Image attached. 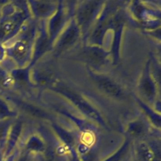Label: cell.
Segmentation results:
<instances>
[{
    "mask_svg": "<svg viewBox=\"0 0 161 161\" xmlns=\"http://www.w3.org/2000/svg\"><path fill=\"white\" fill-rule=\"evenodd\" d=\"M61 92L64 94L66 96H67L82 111H84L88 116L96 119V120L100 121V117L98 114L86 103L78 95L73 93L72 92L69 91L67 89H62Z\"/></svg>",
    "mask_w": 161,
    "mask_h": 161,
    "instance_id": "obj_1",
    "label": "cell"
},
{
    "mask_svg": "<svg viewBox=\"0 0 161 161\" xmlns=\"http://www.w3.org/2000/svg\"><path fill=\"white\" fill-rule=\"evenodd\" d=\"M137 161H153V153L150 145L146 142L138 143L135 150V158Z\"/></svg>",
    "mask_w": 161,
    "mask_h": 161,
    "instance_id": "obj_2",
    "label": "cell"
},
{
    "mask_svg": "<svg viewBox=\"0 0 161 161\" xmlns=\"http://www.w3.org/2000/svg\"><path fill=\"white\" fill-rule=\"evenodd\" d=\"M98 85L101 90L110 96L119 97L123 95L122 91L119 86L108 79H99L98 80Z\"/></svg>",
    "mask_w": 161,
    "mask_h": 161,
    "instance_id": "obj_3",
    "label": "cell"
},
{
    "mask_svg": "<svg viewBox=\"0 0 161 161\" xmlns=\"http://www.w3.org/2000/svg\"><path fill=\"white\" fill-rule=\"evenodd\" d=\"M97 6V2L89 1L84 5L78 13V19L82 24L87 23L93 15Z\"/></svg>",
    "mask_w": 161,
    "mask_h": 161,
    "instance_id": "obj_4",
    "label": "cell"
},
{
    "mask_svg": "<svg viewBox=\"0 0 161 161\" xmlns=\"http://www.w3.org/2000/svg\"><path fill=\"white\" fill-rule=\"evenodd\" d=\"M129 151V142H125L116 152L102 161H124Z\"/></svg>",
    "mask_w": 161,
    "mask_h": 161,
    "instance_id": "obj_5",
    "label": "cell"
},
{
    "mask_svg": "<svg viewBox=\"0 0 161 161\" xmlns=\"http://www.w3.org/2000/svg\"><path fill=\"white\" fill-rule=\"evenodd\" d=\"M128 132L133 137L140 138L145 134L146 128L142 122L135 121L129 125Z\"/></svg>",
    "mask_w": 161,
    "mask_h": 161,
    "instance_id": "obj_6",
    "label": "cell"
},
{
    "mask_svg": "<svg viewBox=\"0 0 161 161\" xmlns=\"http://www.w3.org/2000/svg\"><path fill=\"white\" fill-rule=\"evenodd\" d=\"M78 36V30L75 27H71L67 30L65 34L61 39L60 47H64L72 44L77 39Z\"/></svg>",
    "mask_w": 161,
    "mask_h": 161,
    "instance_id": "obj_7",
    "label": "cell"
},
{
    "mask_svg": "<svg viewBox=\"0 0 161 161\" xmlns=\"http://www.w3.org/2000/svg\"><path fill=\"white\" fill-rule=\"evenodd\" d=\"M141 89L145 95L148 97H152L155 95V89L154 84L148 77H145L142 80Z\"/></svg>",
    "mask_w": 161,
    "mask_h": 161,
    "instance_id": "obj_8",
    "label": "cell"
},
{
    "mask_svg": "<svg viewBox=\"0 0 161 161\" xmlns=\"http://www.w3.org/2000/svg\"><path fill=\"white\" fill-rule=\"evenodd\" d=\"M28 50V45L25 42H19L15 45L13 48V55L17 60H23L26 56Z\"/></svg>",
    "mask_w": 161,
    "mask_h": 161,
    "instance_id": "obj_9",
    "label": "cell"
},
{
    "mask_svg": "<svg viewBox=\"0 0 161 161\" xmlns=\"http://www.w3.org/2000/svg\"><path fill=\"white\" fill-rule=\"evenodd\" d=\"M55 130L62 142L70 148H72L74 145V139L72 135L59 127H55Z\"/></svg>",
    "mask_w": 161,
    "mask_h": 161,
    "instance_id": "obj_10",
    "label": "cell"
},
{
    "mask_svg": "<svg viewBox=\"0 0 161 161\" xmlns=\"http://www.w3.org/2000/svg\"><path fill=\"white\" fill-rule=\"evenodd\" d=\"M28 147L30 150L38 152H43L46 150L45 144L44 142H43L38 137H33L30 142H28Z\"/></svg>",
    "mask_w": 161,
    "mask_h": 161,
    "instance_id": "obj_11",
    "label": "cell"
},
{
    "mask_svg": "<svg viewBox=\"0 0 161 161\" xmlns=\"http://www.w3.org/2000/svg\"><path fill=\"white\" fill-rule=\"evenodd\" d=\"M86 55L90 61L94 63H98L101 62V60H103L104 57L103 52L98 49L89 50L87 52Z\"/></svg>",
    "mask_w": 161,
    "mask_h": 161,
    "instance_id": "obj_12",
    "label": "cell"
},
{
    "mask_svg": "<svg viewBox=\"0 0 161 161\" xmlns=\"http://www.w3.org/2000/svg\"><path fill=\"white\" fill-rule=\"evenodd\" d=\"M51 9V6L47 2H38L36 4V11L39 15H45Z\"/></svg>",
    "mask_w": 161,
    "mask_h": 161,
    "instance_id": "obj_13",
    "label": "cell"
},
{
    "mask_svg": "<svg viewBox=\"0 0 161 161\" xmlns=\"http://www.w3.org/2000/svg\"><path fill=\"white\" fill-rule=\"evenodd\" d=\"M16 23L14 21H9L6 22L3 27V31L6 34L11 33L15 28Z\"/></svg>",
    "mask_w": 161,
    "mask_h": 161,
    "instance_id": "obj_14",
    "label": "cell"
},
{
    "mask_svg": "<svg viewBox=\"0 0 161 161\" xmlns=\"http://www.w3.org/2000/svg\"><path fill=\"white\" fill-rule=\"evenodd\" d=\"M60 20H61V14H58L53 19L52 24V28L53 31H55L57 29V28L59 26V25H60Z\"/></svg>",
    "mask_w": 161,
    "mask_h": 161,
    "instance_id": "obj_15",
    "label": "cell"
},
{
    "mask_svg": "<svg viewBox=\"0 0 161 161\" xmlns=\"http://www.w3.org/2000/svg\"><path fill=\"white\" fill-rule=\"evenodd\" d=\"M69 161H82L79 156L74 150H70V156H69Z\"/></svg>",
    "mask_w": 161,
    "mask_h": 161,
    "instance_id": "obj_16",
    "label": "cell"
},
{
    "mask_svg": "<svg viewBox=\"0 0 161 161\" xmlns=\"http://www.w3.org/2000/svg\"><path fill=\"white\" fill-rule=\"evenodd\" d=\"M41 161H56V159L52 155H43Z\"/></svg>",
    "mask_w": 161,
    "mask_h": 161,
    "instance_id": "obj_17",
    "label": "cell"
},
{
    "mask_svg": "<svg viewBox=\"0 0 161 161\" xmlns=\"http://www.w3.org/2000/svg\"><path fill=\"white\" fill-rule=\"evenodd\" d=\"M133 161H137V160H135V158H134V159H133Z\"/></svg>",
    "mask_w": 161,
    "mask_h": 161,
    "instance_id": "obj_18",
    "label": "cell"
}]
</instances>
